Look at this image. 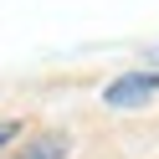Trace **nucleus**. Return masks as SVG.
Here are the masks:
<instances>
[{"label":"nucleus","mask_w":159,"mask_h":159,"mask_svg":"<svg viewBox=\"0 0 159 159\" xmlns=\"http://www.w3.org/2000/svg\"><path fill=\"white\" fill-rule=\"evenodd\" d=\"M149 52H154V62H159V41H154V46H149Z\"/></svg>","instance_id":"nucleus-4"},{"label":"nucleus","mask_w":159,"mask_h":159,"mask_svg":"<svg viewBox=\"0 0 159 159\" xmlns=\"http://www.w3.org/2000/svg\"><path fill=\"white\" fill-rule=\"evenodd\" d=\"M67 154H72V139L67 134H41L26 154H16V159H67Z\"/></svg>","instance_id":"nucleus-2"},{"label":"nucleus","mask_w":159,"mask_h":159,"mask_svg":"<svg viewBox=\"0 0 159 159\" xmlns=\"http://www.w3.org/2000/svg\"><path fill=\"white\" fill-rule=\"evenodd\" d=\"M16 128H21V123H0V144H11V139H16Z\"/></svg>","instance_id":"nucleus-3"},{"label":"nucleus","mask_w":159,"mask_h":159,"mask_svg":"<svg viewBox=\"0 0 159 159\" xmlns=\"http://www.w3.org/2000/svg\"><path fill=\"white\" fill-rule=\"evenodd\" d=\"M159 98V72H123L103 87V103L108 108H144Z\"/></svg>","instance_id":"nucleus-1"}]
</instances>
